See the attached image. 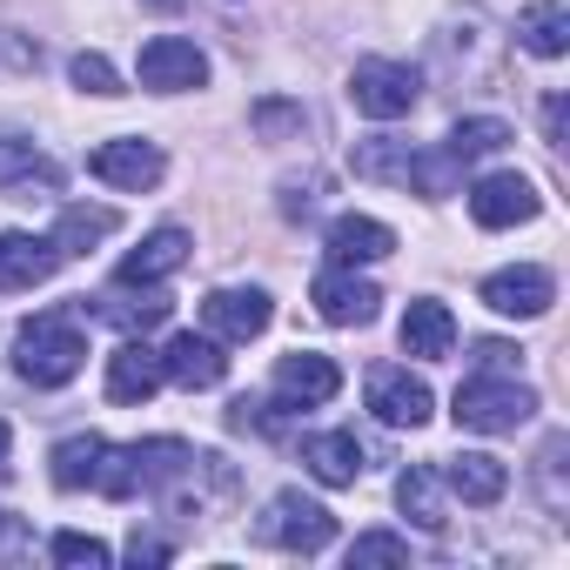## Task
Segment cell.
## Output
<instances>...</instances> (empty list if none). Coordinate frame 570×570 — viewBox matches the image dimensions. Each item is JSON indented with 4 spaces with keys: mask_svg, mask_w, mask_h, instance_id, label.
<instances>
[{
    "mask_svg": "<svg viewBox=\"0 0 570 570\" xmlns=\"http://www.w3.org/2000/svg\"><path fill=\"white\" fill-rule=\"evenodd\" d=\"M309 303H316V316L323 323H336V330H363V323H376V303H383V289L370 275H356V268H323L316 275V289H309Z\"/></svg>",
    "mask_w": 570,
    "mask_h": 570,
    "instance_id": "cell-7",
    "label": "cell"
},
{
    "mask_svg": "<svg viewBox=\"0 0 570 570\" xmlns=\"http://www.w3.org/2000/svg\"><path fill=\"white\" fill-rule=\"evenodd\" d=\"M21 557H35V537L21 530L14 510H0V563H21Z\"/></svg>",
    "mask_w": 570,
    "mask_h": 570,
    "instance_id": "cell-33",
    "label": "cell"
},
{
    "mask_svg": "<svg viewBox=\"0 0 570 570\" xmlns=\"http://www.w3.org/2000/svg\"><path fill=\"white\" fill-rule=\"evenodd\" d=\"M303 463L316 483L350 490L363 476V443H356V430H323V436H303Z\"/></svg>",
    "mask_w": 570,
    "mask_h": 570,
    "instance_id": "cell-21",
    "label": "cell"
},
{
    "mask_svg": "<svg viewBox=\"0 0 570 570\" xmlns=\"http://www.w3.org/2000/svg\"><path fill=\"white\" fill-rule=\"evenodd\" d=\"M517 363H523V350H510V343H476V370H483V376H517Z\"/></svg>",
    "mask_w": 570,
    "mask_h": 570,
    "instance_id": "cell-34",
    "label": "cell"
},
{
    "mask_svg": "<svg viewBox=\"0 0 570 570\" xmlns=\"http://www.w3.org/2000/svg\"><path fill=\"white\" fill-rule=\"evenodd\" d=\"M28 188H61L55 161L41 155L35 135H14V128H0V195H28Z\"/></svg>",
    "mask_w": 570,
    "mask_h": 570,
    "instance_id": "cell-18",
    "label": "cell"
},
{
    "mask_svg": "<svg viewBox=\"0 0 570 570\" xmlns=\"http://www.w3.org/2000/svg\"><path fill=\"white\" fill-rule=\"evenodd\" d=\"M383 255H396V228L390 222H376V215H336L330 222V262L356 268V262H383Z\"/></svg>",
    "mask_w": 570,
    "mask_h": 570,
    "instance_id": "cell-20",
    "label": "cell"
},
{
    "mask_svg": "<svg viewBox=\"0 0 570 570\" xmlns=\"http://www.w3.org/2000/svg\"><path fill=\"white\" fill-rule=\"evenodd\" d=\"M95 316H108V323H121V330H155V323L168 316V303H161V296H148V303H115V296H101Z\"/></svg>",
    "mask_w": 570,
    "mask_h": 570,
    "instance_id": "cell-31",
    "label": "cell"
},
{
    "mask_svg": "<svg viewBox=\"0 0 570 570\" xmlns=\"http://www.w3.org/2000/svg\"><path fill=\"white\" fill-rule=\"evenodd\" d=\"M563 115H570L563 95H550V101H543V135H550V148H563Z\"/></svg>",
    "mask_w": 570,
    "mask_h": 570,
    "instance_id": "cell-36",
    "label": "cell"
},
{
    "mask_svg": "<svg viewBox=\"0 0 570 570\" xmlns=\"http://www.w3.org/2000/svg\"><path fill=\"white\" fill-rule=\"evenodd\" d=\"M168 557H175V550H168L161 537H141V530L128 537V563H168Z\"/></svg>",
    "mask_w": 570,
    "mask_h": 570,
    "instance_id": "cell-35",
    "label": "cell"
},
{
    "mask_svg": "<svg viewBox=\"0 0 570 570\" xmlns=\"http://www.w3.org/2000/svg\"><path fill=\"white\" fill-rule=\"evenodd\" d=\"M483 303H490L497 316H517V323H530V316H543V309L557 303V275H550V268H537V262L497 268V275L483 282Z\"/></svg>",
    "mask_w": 570,
    "mask_h": 570,
    "instance_id": "cell-10",
    "label": "cell"
},
{
    "mask_svg": "<svg viewBox=\"0 0 570 570\" xmlns=\"http://www.w3.org/2000/svg\"><path fill=\"white\" fill-rule=\"evenodd\" d=\"M48 557H55V563H68V570H81V563H88V570L115 563V550H108L101 537H88V530H61V537L48 543Z\"/></svg>",
    "mask_w": 570,
    "mask_h": 570,
    "instance_id": "cell-28",
    "label": "cell"
},
{
    "mask_svg": "<svg viewBox=\"0 0 570 570\" xmlns=\"http://www.w3.org/2000/svg\"><path fill=\"white\" fill-rule=\"evenodd\" d=\"M161 376L181 383V390H215V383L228 376V356H222L215 336L181 330V336H168V350H161Z\"/></svg>",
    "mask_w": 570,
    "mask_h": 570,
    "instance_id": "cell-16",
    "label": "cell"
},
{
    "mask_svg": "<svg viewBox=\"0 0 570 570\" xmlns=\"http://www.w3.org/2000/svg\"><path fill=\"white\" fill-rule=\"evenodd\" d=\"M88 175H95V181H108V188L141 195V188H155V181L168 175V161H161V148H155V141L121 135V141H101V148L88 155Z\"/></svg>",
    "mask_w": 570,
    "mask_h": 570,
    "instance_id": "cell-9",
    "label": "cell"
},
{
    "mask_svg": "<svg viewBox=\"0 0 570 570\" xmlns=\"http://www.w3.org/2000/svg\"><path fill=\"white\" fill-rule=\"evenodd\" d=\"M443 490H450V497H463L470 510H490V503H503L510 470H503L490 450H463V456H450V463H443Z\"/></svg>",
    "mask_w": 570,
    "mask_h": 570,
    "instance_id": "cell-17",
    "label": "cell"
},
{
    "mask_svg": "<svg viewBox=\"0 0 570 570\" xmlns=\"http://www.w3.org/2000/svg\"><path fill=\"white\" fill-rule=\"evenodd\" d=\"M181 262H188V235H181V228H155L141 248H128V255H121L115 289H155V282H168Z\"/></svg>",
    "mask_w": 570,
    "mask_h": 570,
    "instance_id": "cell-15",
    "label": "cell"
},
{
    "mask_svg": "<svg viewBox=\"0 0 570 570\" xmlns=\"http://www.w3.org/2000/svg\"><path fill=\"white\" fill-rule=\"evenodd\" d=\"M14 370L35 383V390H61L88 370V336H81V316L75 309H41L14 330Z\"/></svg>",
    "mask_w": 570,
    "mask_h": 570,
    "instance_id": "cell-1",
    "label": "cell"
},
{
    "mask_svg": "<svg viewBox=\"0 0 570 570\" xmlns=\"http://www.w3.org/2000/svg\"><path fill=\"white\" fill-rule=\"evenodd\" d=\"M161 383H168V376H161V350H148L141 336H128V343L108 356V396H115V403H148Z\"/></svg>",
    "mask_w": 570,
    "mask_h": 570,
    "instance_id": "cell-19",
    "label": "cell"
},
{
    "mask_svg": "<svg viewBox=\"0 0 570 570\" xmlns=\"http://www.w3.org/2000/svg\"><path fill=\"white\" fill-rule=\"evenodd\" d=\"M350 168L363 175V181H390V188H410V195H456V161L436 148V155H423V148H410V141H396V135H370V141H356V155H350Z\"/></svg>",
    "mask_w": 570,
    "mask_h": 570,
    "instance_id": "cell-2",
    "label": "cell"
},
{
    "mask_svg": "<svg viewBox=\"0 0 570 570\" xmlns=\"http://www.w3.org/2000/svg\"><path fill=\"white\" fill-rule=\"evenodd\" d=\"M396 503H403V517L410 523H423V530H443L450 517H443V470H430V463H410L403 476H396Z\"/></svg>",
    "mask_w": 570,
    "mask_h": 570,
    "instance_id": "cell-24",
    "label": "cell"
},
{
    "mask_svg": "<svg viewBox=\"0 0 570 570\" xmlns=\"http://www.w3.org/2000/svg\"><path fill=\"white\" fill-rule=\"evenodd\" d=\"M68 255L48 242V235H21V228H8V235H0V289H41V282L61 268Z\"/></svg>",
    "mask_w": 570,
    "mask_h": 570,
    "instance_id": "cell-14",
    "label": "cell"
},
{
    "mask_svg": "<svg viewBox=\"0 0 570 570\" xmlns=\"http://www.w3.org/2000/svg\"><path fill=\"white\" fill-rule=\"evenodd\" d=\"M517 48H530L537 61L570 55V8H563V0H537V8L517 14Z\"/></svg>",
    "mask_w": 570,
    "mask_h": 570,
    "instance_id": "cell-23",
    "label": "cell"
},
{
    "mask_svg": "<svg viewBox=\"0 0 570 570\" xmlns=\"http://www.w3.org/2000/svg\"><path fill=\"white\" fill-rule=\"evenodd\" d=\"M370 410H376L390 430H423L430 410H436V396H430V383L410 376L403 363H376V370H370Z\"/></svg>",
    "mask_w": 570,
    "mask_h": 570,
    "instance_id": "cell-8",
    "label": "cell"
},
{
    "mask_svg": "<svg viewBox=\"0 0 570 570\" xmlns=\"http://www.w3.org/2000/svg\"><path fill=\"white\" fill-rule=\"evenodd\" d=\"M8 450H14V430L0 423V476H8Z\"/></svg>",
    "mask_w": 570,
    "mask_h": 570,
    "instance_id": "cell-37",
    "label": "cell"
},
{
    "mask_svg": "<svg viewBox=\"0 0 570 570\" xmlns=\"http://www.w3.org/2000/svg\"><path fill=\"white\" fill-rule=\"evenodd\" d=\"M68 81H75L81 95H128V88H121V75H115V61H108V55H95V48L68 61Z\"/></svg>",
    "mask_w": 570,
    "mask_h": 570,
    "instance_id": "cell-29",
    "label": "cell"
},
{
    "mask_svg": "<svg viewBox=\"0 0 570 570\" xmlns=\"http://www.w3.org/2000/svg\"><path fill=\"white\" fill-rule=\"evenodd\" d=\"M403 350L423 356V363H443V356L456 350V316H450L436 296H416L410 316H403Z\"/></svg>",
    "mask_w": 570,
    "mask_h": 570,
    "instance_id": "cell-22",
    "label": "cell"
},
{
    "mask_svg": "<svg viewBox=\"0 0 570 570\" xmlns=\"http://www.w3.org/2000/svg\"><path fill=\"white\" fill-rule=\"evenodd\" d=\"M336 390H343V370H336L330 356H316V350H296V356L275 363V396L289 403V410H316V403H330Z\"/></svg>",
    "mask_w": 570,
    "mask_h": 570,
    "instance_id": "cell-13",
    "label": "cell"
},
{
    "mask_svg": "<svg viewBox=\"0 0 570 570\" xmlns=\"http://www.w3.org/2000/svg\"><path fill=\"white\" fill-rule=\"evenodd\" d=\"M255 537H262L268 550L316 557V550H330V543H336V517H330L316 497H303V490H275V497H268V510L255 517Z\"/></svg>",
    "mask_w": 570,
    "mask_h": 570,
    "instance_id": "cell-4",
    "label": "cell"
},
{
    "mask_svg": "<svg viewBox=\"0 0 570 570\" xmlns=\"http://www.w3.org/2000/svg\"><path fill=\"white\" fill-rule=\"evenodd\" d=\"M350 563H410V537H396V530H363V537L350 543Z\"/></svg>",
    "mask_w": 570,
    "mask_h": 570,
    "instance_id": "cell-30",
    "label": "cell"
},
{
    "mask_svg": "<svg viewBox=\"0 0 570 570\" xmlns=\"http://www.w3.org/2000/svg\"><path fill=\"white\" fill-rule=\"evenodd\" d=\"M115 228H121V215H115V208H88V202H75V208H61V222H55V235H48V242H55L61 255H88V248H95V242H108Z\"/></svg>",
    "mask_w": 570,
    "mask_h": 570,
    "instance_id": "cell-25",
    "label": "cell"
},
{
    "mask_svg": "<svg viewBox=\"0 0 570 570\" xmlns=\"http://www.w3.org/2000/svg\"><path fill=\"white\" fill-rule=\"evenodd\" d=\"M248 121H255V135H268V141H275V135L303 128V108H296V101H255V115H248Z\"/></svg>",
    "mask_w": 570,
    "mask_h": 570,
    "instance_id": "cell-32",
    "label": "cell"
},
{
    "mask_svg": "<svg viewBox=\"0 0 570 570\" xmlns=\"http://www.w3.org/2000/svg\"><path fill=\"white\" fill-rule=\"evenodd\" d=\"M148 8H188V0H148Z\"/></svg>",
    "mask_w": 570,
    "mask_h": 570,
    "instance_id": "cell-38",
    "label": "cell"
},
{
    "mask_svg": "<svg viewBox=\"0 0 570 570\" xmlns=\"http://www.w3.org/2000/svg\"><path fill=\"white\" fill-rule=\"evenodd\" d=\"M450 416H456V430L503 436V430H517V423H530V416H537V390H523L517 376H483V370H476V376L456 390Z\"/></svg>",
    "mask_w": 570,
    "mask_h": 570,
    "instance_id": "cell-3",
    "label": "cell"
},
{
    "mask_svg": "<svg viewBox=\"0 0 570 570\" xmlns=\"http://www.w3.org/2000/svg\"><path fill=\"white\" fill-rule=\"evenodd\" d=\"M350 101H356V115H370V121H396V115H410V108L423 101V75H416L410 61L370 55V61H356V75H350Z\"/></svg>",
    "mask_w": 570,
    "mask_h": 570,
    "instance_id": "cell-5",
    "label": "cell"
},
{
    "mask_svg": "<svg viewBox=\"0 0 570 570\" xmlns=\"http://www.w3.org/2000/svg\"><path fill=\"white\" fill-rule=\"evenodd\" d=\"M563 456H570V436H550V443L537 450V483H543V510H550V517H563V510H570V490H563Z\"/></svg>",
    "mask_w": 570,
    "mask_h": 570,
    "instance_id": "cell-27",
    "label": "cell"
},
{
    "mask_svg": "<svg viewBox=\"0 0 570 570\" xmlns=\"http://www.w3.org/2000/svg\"><path fill=\"white\" fill-rule=\"evenodd\" d=\"M135 75H141L148 95H188V88L208 81V55H202L195 41H181V35H155V41L141 48Z\"/></svg>",
    "mask_w": 570,
    "mask_h": 570,
    "instance_id": "cell-6",
    "label": "cell"
},
{
    "mask_svg": "<svg viewBox=\"0 0 570 570\" xmlns=\"http://www.w3.org/2000/svg\"><path fill=\"white\" fill-rule=\"evenodd\" d=\"M537 208H543V195L523 181V175H483L476 188H470V215H476V228H517V222H537Z\"/></svg>",
    "mask_w": 570,
    "mask_h": 570,
    "instance_id": "cell-12",
    "label": "cell"
},
{
    "mask_svg": "<svg viewBox=\"0 0 570 570\" xmlns=\"http://www.w3.org/2000/svg\"><path fill=\"white\" fill-rule=\"evenodd\" d=\"M503 148H510V121H497V115H470V121H456L450 141H443V155H450L456 168H470V161H483V155H503Z\"/></svg>",
    "mask_w": 570,
    "mask_h": 570,
    "instance_id": "cell-26",
    "label": "cell"
},
{
    "mask_svg": "<svg viewBox=\"0 0 570 570\" xmlns=\"http://www.w3.org/2000/svg\"><path fill=\"white\" fill-rule=\"evenodd\" d=\"M268 323H275V303H268L262 289H215V296L202 303V330H208L215 343H255Z\"/></svg>",
    "mask_w": 570,
    "mask_h": 570,
    "instance_id": "cell-11",
    "label": "cell"
}]
</instances>
